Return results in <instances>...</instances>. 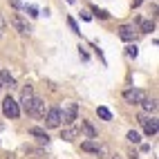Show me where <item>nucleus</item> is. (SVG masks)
Returning a JSON list of instances; mask_svg holds the SVG:
<instances>
[{
	"mask_svg": "<svg viewBox=\"0 0 159 159\" xmlns=\"http://www.w3.org/2000/svg\"><path fill=\"white\" fill-rule=\"evenodd\" d=\"M25 112H27L29 116H36V119H38V116H45V101L34 97V99H31V103L25 108Z\"/></svg>",
	"mask_w": 159,
	"mask_h": 159,
	"instance_id": "1",
	"label": "nucleus"
},
{
	"mask_svg": "<svg viewBox=\"0 0 159 159\" xmlns=\"http://www.w3.org/2000/svg\"><path fill=\"white\" fill-rule=\"evenodd\" d=\"M141 105H143V110H146V112H152V114L157 112V101H155V99H152V101H150V99H146Z\"/></svg>",
	"mask_w": 159,
	"mask_h": 159,
	"instance_id": "15",
	"label": "nucleus"
},
{
	"mask_svg": "<svg viewBox=\"0 0 159 159\" xmlns=\"http://www.w3.org/2000/svg\"><path fill=\"white\" fill-rule=\"evenodd\" d=\"M81 150H85V152H101V148L94 141H83L81 143Z\"/></svg>",
	"mask_w": 159,
	"mask_h": 159,
	"instance_id": "13",
	"label": "nucleus"
},
{
	"mask_svg": "<svg viewBox=\"0 0 159 159\" xmlns=\"http://www.w3.org/2000/svg\"><path fill=\"white\" fill-rule=\"evenodd\" d=\"M128 141H132V143H139V141H141V137L137 134L134 130H130V132H128Z\"/></svg>",
	"mask_w": 159,
	"mask_h": 159,
	"instance_id": "18",
	"label": "nucleus"
},
{
	"mask_svg": "<svg viewBox=\"0 0 159 159\" xmlns=\"http://www.w3.org/2000/svg\"><path fill=\"white\" fill-rule=\"evenodd\" d=\"M45 125L47 128H58L61 125V108H52L45 114Z\"/></svg>",
	"mask_w": 159,
	"mask_h": 159,
	"instance_id": "4",
	"label": "nucleus"
},
{
	"mask_svg": "<svg viewBox=\"0 0 159 159\" xmlns=\"http://www.w3.org/2000/svg\"><path fill=\"white\" fill-rule=\"evenodd\" d=\"M67 25H70V29L74 31V34H81V31H79V27H76V23H74L72 18H67Z\"/></svg>",
	"mask_w": 159,
	"mask_h": 159,
	"instance_id": "20",
	"label": "nucleus"
},
{
	"mask_svg": "<svg viewBox=\"0 0 159 159\" xmlns=\"http://www.w3.org/2000/svg\"><path fill=\"white\" fill-rule=\"evenodd\" d=\"M97 114L101 116L103 121H110V119H112V114H110V110H108V108H97Z\"/></svg>",
	"mask_w": 159,
	"mask_h": 159,
	"instance_id": "17",
	"label": "nucleus"
},
{
	"mask_svg": "<svg viewBox=\"0 0 159 159\" xmlns=\"http://www.w3.org/2000/svg\"><path fill=\"white\" fill-rule=\"evenodd\" d=\"M134 27H130V25H121L119 27V36L123 38V40H134Z\"/></svg>",
	"mask_w": 159,
	"mask_h": 159,
	"instance_id": "9",
	"label": "nucleus"
},
{
	"mask_svg": "<svg viewBox=\"0 0 159 159\" xmlns=\"http://www.w3.org/2000/svg\"><path fill=\"white\" fill-rule=\"evenodd\" d=\"M29 134L38 137V141H40V143H47V141H49V137H47V132H45L43 128H29Z\"/></svg>",
	"mask_w": 159,
	"mask_h": 159,
	"instance_id": "11",
	"label": "nucleus"
},
{
	"mask_svg": "<svg viewBox=\"0 0 159 159\" xmlns=\"http://www.w3.org/2000/svg\"><path fill=\"white\" fill-rule=\"evenodd\" d=\"M27 14H29L31 18H36V16H38V9H36V7H27Z\"/></svg>",
	"mask_w": 159,
	"mask_h": 159,
	"instance_id": "21",
	"label": "nucleus"
},
{
	"mask_svg": "<svg viewBox=\"0 0 159 159\" xmlns=\"http://www.w3.org/2000/svg\"><path fill=\"white\" fill-rule=\"evenodd\" d=\"M2 25H5V23H2V18H0V27H2Z\"/></svg>",
	"mask_w": 159,
	"mask_h": 159,
	"instance_id": "25",
	"label": "nucleus"
},
{
	"mask_svg": "<svg viewBox=\"0 0 159 159\" xmlns=\"http://www.w3.org/2000/svg\"><path fill=\"white\" fill-rule=\"evenodd\" d=\"M141 5V0H132V7H139Z\"/></svg>",
	"mask_w": 159,
	"mask_h": 159,
	"instance_id": "24",
	"label": "nucleus"
},
{
	"mask_svg": "<svg viewBox=\"0 0 159 159\" xmlns=\"http://www.w3.org/2000/svg\"><path fill=\"white\" fill-rule=\"evenodd\" d=\"M76 116H79V105L76 103H70L67 110H61V121H65V123L76 121Z\"/></svg>",
	"mask_w": 159,
	"mask_h": 159,
	"instance_id": "6",
	"label": "nucleus"
},
{
	"mask_svg": "<svg viewBox=\"0 0 159 159\" xmlns=\"http://www.w3.org/2000/svg\"><path fill=\"white\" fill-rule=\"evenodd\" d=\"M139 123L143 125V130H146V134H148V137L157 134V130H159V123H157V119H148L146 114H141V116H139Z\"/></svg>",
	"mask_w": 159,
	"mask_h": 159,
	"instance_id": "5",
	"label": "nucleus"
},
{
	"mask_svg": "<svg viewBox=\"0 0 159 159\" xmlns=\"http://www.w3.org/2000/svg\"><path fill=\"white\" fill-rule=\"evenodd\" d=\"M11 5L14 7H20V5H23V0H11Z\"/></svg>",
	"mask_w": 159,
	"mask_h": 159,
	"instance_id": "23",
	"label": "nucleus"
},
{
	"mask_svg": "<svg viewBox=\"0 0 159 159\" xmlns=\"http://www.w3.org/2000/svg\"><path fill=\"white\" fill-rule=\"evenodd\" d=\"M128 56H137V47H134V45L128 47Z\"/></svg>",
	"mask_w": 159,
	"mask_h": 159,
	"instance_id": "22",
	"label": "nucleus"
},
{
	"mask_svg": "<svg viewBox=\"0 0 159 159\" xmlns=\"http://www.w3.org/2000/svg\"><path fill=\"white\" fill-rule=\"evenodd\" d=\"M31 99H34V88H31V85L23 88V92H20V105L27 108V105L31 103Z\"/></svg>",
	"mask_w": 159,
	"mask_h": 159,
	"instance_id": "8",
	"label": "nucleus"
},
{
	"mask_svg": "<svg viewBox=\"0 0 159 159\" xmlns=\"http://www.w3.org/2000/svg\"><path fill=\"white\" fill-rule=\"evenodd\" d=\"M9 23H11L16 27V31H20L23 36H29L31 34V25L27 23V20H23L20 16H11V18H9Z\"/></svg>",
	"mask_w": 159,
	"mask_h": 159,
	"instance_id": "3",
	"label": "nucleus"
},
{
	"mask_svg": "<svg viewBox=\"0 0 159 159\" xmlns=\"http://www.w3.org/2000/svg\"><path fill=\"white\" fill-rule=\"evenodd\" d=\"M141 31H143V34L155 31V20H143V23H141Z\"/></svg>",
	"mask_w": 159,
	"mask_h": 159,
	"instance_id": "16",
	"label": "nucleus"
},
{
	"mask_svg": "<svg viewBox=\"0 0 159 159\" xmlns=\"http://www.w3.org/2000/svg\"><path fill=\"white\" fill-rule=\"evenodd\" d=\"M79 137V130L76 128H63L61 130V139H65V141H74Z\"/></svg>",
	"mask_w": 159,
	"mask_h": 159,
	"instance_id": "10",
	"label": "nucleus"
},
{
	"mask_svg": "<svg viewBox=\"0 0 159 159\" xmlns=\"http://www.w3.org/2000/svg\"><path fill=\"white\" fill-rule=\"evenodd\" d=\"M0 88H2V85H0Z\"/></svg>",
	"mask_w": 159,
	"mask_h": 159,
	"instance_id": "26",
	"label": "nucleus"
},
{
	"mask_svg": "<svg viewBox=\"0 0 159 159\" xmlns=\"http://www.w3.org/2000/svg\"><path fill=\"white\" fill-rule=\"evenodd\" d=\"M94 14H97L101 20H108V18H110V14H108V11H103V9H94Z\"/></svg>",
	"mask_w": 159,
	"mask_h": 159,
	"instance_id": "19",
	"label": "nucleus"
},
{
	"mask_svg": "<svg viewBox=\"0 0 159 159\" xmlns=\"http://www.w3.org/2000/svg\"><path fill=\"white\" fill-rule=\"evenodd\" d=\"M81 130L85 132L90 139H94V137H97V128H94V125L90 123V121H81Z\"/></svg>",
	"mask_w": 159,
	"mask_h": 159,
	"instance_id": "12",
	"label": "nucleus"
},
{
	"mask_svg": "<svg viewBox=\"0 0 159 159\" xmlns=\"http://www.w3.org/2000/svg\"><path fill=\"white\" fill-rule=\"evenodd\" d=\"M0 79H2V83H7L9 88H14V85H16V79H14V76H11V74H9L7 70H2V72H0Z\"/></svg>",
	"mask_w": 159,
	"mask_h": 159,
	"instance_id": "14",
	"label": "nucleus"
},
{
	"mask_svg": "<svg viewBox=\"0 0 159 159\" xmlns=\"http://www.w3.org/2000/svg\"><path fill=\"white\" fill-rule=\"evenodd\" d=\"M2 112L9 116V119H18V116H20V105H18V101H14L11 97H7V99L2 101Z\"/></svg>",
	"mask_w": 159,
	"mask_h": 159,
	"instance_id": "2",
	"label": "nucleus"
},
{
	"mask_svg": "<svg viewBox=\"0 0 159 159\" xmlns=\"http://www.w3.org/2000/svg\"><path fill=\"white\" fill-rule=\"evenodd\" d=\"M123 99L128 103H143L146 101V92L143 90H125L123 92Z\"/></svg>",
	"mask_w": 159,
	"mask_h": 159,
	"instance_id": "7",
	"label": "nucleus"
}]
</instances>
